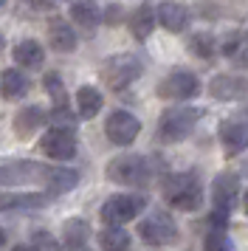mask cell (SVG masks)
Wrapping results in <instances>:
<instances>
[{
    "label": "cell",
    "mask_w": 248,
    "mask_h": 251,
    "mask_svg": "<svg viewBox=\"0 0 248 251\" xmlns=\"http://www.w3.org/2000/svg\"><path fill=\"white\" fill-rule=\"evenodd\" d=\"M164 198L172 209L180 212H195L200 209L203 192H200V181L195 172H175L164 181Z\"/></svg>",
    "instance_id": "obj_1"
},
{
    "label": "cell",
    "mask_w": 248,
    "mask_h": 251,
    "mask_svg": "<svg viewBox=\"0 0 248 251\" xmlns=\"http://www.w3.org/2000/svg\"><path fill=\"white\" fill-rule=\"evenodd\" d=\"M141 74H144V59L138 54H119V57L107 59V65L101 68V79L110 91H124Z\"/></svg>",
    "instance_id": "obj_2"
},
{
    "label": "cell",
    "mask_w": 248,
    "mask_h": 251,
    "mask_svg": "<svg viewBox=\"0 0 248 251\" xmlns=\"http://www.w3.org/2000/svg\"><path fill=\"white\" fill-rule=\"evenodd\" d=\"M107 178L124 186H144L152 178V164L144 155H116L107 164Z\"/></svg>",
    "instance_id": "obj_3"
},
{
    "label": "cell",
    "mask_w": 248,
    "mask_h": 251,
    "mask_svg": "<svg viewBox=\"0 0 248 251\" xmlns=\"http://www.w3.org/2000/svg\"><path fill=\"white\" fill-rule=\"evenodd\" d=\"M203 110H195V107H172L161 116V125H158V136L167 144H178L183 138L192 136V130L198 127V119H200Z\"/></svg>",
    "instance_id": "obj_4"
},
{
    "label": "cell",
    "mask_w": 248,
    "mask_h": 251,
    "mask_svg": "<svg viewBox=\"0 0 248 251\" xmlns=\"http://www.w3.org/2000/svg\"><path fill=\"white\" fill-rule=\"evenodd\" d=\"M144 206H147L144 195H113V198H107V201L101 203L99 215H101L104 223L122 226V223H127V220H133V217L141 215Z\"/></svg>",
    "instance_id": "obj_5"
},
{
    "label": "cell",
    "mask_w": 248,
    "mask_h": 251,
    "mask_svg": "<svg viewBox=\"0 0 248 251\" xmlns=\"http://www.w3.org/2000/svg\"><path fill=\"white\" fill-rule=\"evenodd\" d=\"M48 170L51 167H40L34 161H11V164H0V186H23V183H40L48 181Z\"/></svg>",
    "instance_id": "obj_6"
},
{
    "label": "cell",
    "mask_w": 248,
    "mask_h": 251,
    "mask_svg": "<svg viewBox=\"0 0 248 251\" xmlns=\"http://www.w3.org/2000/svg\"><path fill=\"white\" fill-rule=\"evenodd\" d=\"M138 133H141V122L133 113H127V110H113L107 116V122H104V136L116 147L133 144L135 138H138Z\"/></svg>",
    "instance_id": "obj_7"
},
{
    "label": "cell",
    "mask_w": 248,
    "mask_h": 251,
    "mask_svg": "<svg viewBox=\"0 0 248 251\" xmlns=\"http://www.w3.org/2000/svg\"><path fill=\"white\" fill-rule=\"evenodd\" d=\"M200 93V79L192 71H169L167 76L158 85V96L161 99H192Z\"/></svg>",
    "instance_id": "obj_8"
},
{
    "label": "cell",
    "mask_w": 248,
    "mask_h": 251,
    "mask_svg": "<svg viewBox=\"0 0 248 251\" xmlns=\"http://www.w3.org/2000/svg\"><path fill=\"white\" fill-rule=\"evenodd\" d=\"M138 234L144 243H152V246H167L178 237V228H175V220L167 215V212H149V215L138 223Z\"/></svg>",
    "instance_id": "obj_9"
},
{
    "label": "cell",
    "mask_w": 248,
    "mask_h": 251,
    "mask_svg": "<svg viewBox=\"0 0 248 251\" xmlns=\"http://www.w3.org/2000/svg\"><path fill=\"white\" fill-rule=\"evenodd\" d=\"M40 147L48 158L54 161H71L76 155V136H74V130H68V127H51L43 138H40Z\"/></svg>",
    "instance_id": "obj_10"
},
{
    "label": "cell",
    "mask_w": 248,
    "mask_h": 251,
    "mask_svg": "<svg viewBox=\"0 0 248 251\" xmlns=\"http://www.w3.org/2000/svg\"><path fill=\"white\" fill-rule=\"evenodd\" d=\"M217 136L223 141V150L228 155H237L248 147V119L246 116H228L220 122Z\"/></svg>",
    "instance_id": "obj_11"
},
{
    "label": "cell",
    "mask_w": 248,
    "mask_h": 251,
    "mask_svg": "<svg viewBox=\"0 0 248 251\" xmlns=\"http://www.w3.org/2000/svg\"><path fill=\"white\" fill-rule=\"evenodd\" d=\"M209 96H214L217 102H234L248 96V76L240 74H220L209 82Z\"/></svg>",
    "instance_id": "obj_12"
},
{
    "label": "cell",
    "mask_w": 248,
    "mask_h": 251,
    "mask_svg": "<svg viewBox=\"0 0 248 251\" xmlns=\"http://www.w3.org/2000/svg\"><path fill=\"white\" fill-rule=\"evenodd\" d=\"M212 201H214V209H223L231 215V209L237 206L240 201V181L237 175L225 172V175H217L212 183Z\"/></svg>",
    "instance_id": "obj_13"
},
{
    "label": "cell",
    "mask_w": 248,
    "mask_h": 251,
    "mask_svg": "<svg viewBox=\"0 0 248 251\" xmlns=\"http://www.w3.org/2000/svg\"><path fill=\"white\" fill-rule=\"evenodd\" d=\"M158 23L164 25L167 31L178 34V31H183V28L189 25V9H186L183 3H172V0H164V3L158 6Z\"/></svg>",
    "instance_id": "obj_14"
},
{
    "label": "cell",
    "mask_w": 248,
    "mask_h": 251,
    "mask_svg": "<svg viewBox=\"0 0 248 251\" xmlns=\"http://www.w3.org/2000/svg\"><path fill=\"white\" fill-rule=\"evenodd\" d=\"M48 43H51L54 51L68 54V51L76 48V34H74V28H71L62 17H54V20L48 23Z\"/></svg>",
    "instance_id": "obj_15"
},
{
    "label": "cell",
    "mask_w": 248,
    "mask_h": 251,
    "mask_svg": "<svg viewBox=\"0 0 248 251\" xmlns=\"http://www.w3.org/2000/svg\"><path fill=\"white\" fill-rule=\"evenodd\" d=\"M28 93V79L25 74H20L17 68H6L0 74V96L9 99V102H17Z\"/></svg>",
    "instance_id": "obj_16"
},
{
    "label": "cell",
    "mask_w": 248,
    "mask_h": 251,
    "mask_svg": "<svg viewBox=\"0 0 248 251\" xmlns=\"http://www.w3.org/2000/svg\"><path fill=\"white\" fill-rule=\"evenodd\" d=\"M48 203V195L37 192H17V195H0V212H28V209H40Z\"/></svg>",
    "instance_id": "obj_17"
},
{
    "label": "cell",
    "mask_w": 248,
    "mask_h": 251,
    "mask_svg": "<svg viewBox=\"0 0 248 251\" xmlns=\"http://www.w3.org/2000/svg\"><path fill=\"white\" fill-rule=\"evenodd\" d=\"M43 122H48V116H45L43 107H37V104L23 107L20 113H17V119H14V133H17L20 138H31L34 133L40 130Z\"/></svg>",
    "instance_id": "obj_18"
},
{
    "label": "cell",
    "mask_w": 248,
    "mask_h": 251,
    "mask_svg": "<svg viewBox=\"0 0 248 251\" xmlns=\"http://www.w3.org/2000/svg\"><path fill=\"white\" fill-rule=\"evenodd\" d=\"M71 20H74L79 28L93 31V28L101 23V12H99V6H96V0H74V6H71Z\"/></svg>",
    "instance_id": "obj_19"
},
{
    "label": "cell",
    "mask_w": 248,
    "mask_h": 251,
    "mask_svg": "<svg viewBox=\"0 0 248 251\" xmlns=\"http://www.w3.org/2000/svg\"><path fill=\"white\" fill-rule=\"evenodd\" d=\"M11 57H14V62L23 65V68H40V65L45 62V51H43L40 43L23 40V43H17V48L11 51Z\"/></svg>",
    "instance_id": "obj_20"
},
{
    "label": "cell",
    "mask_w": 248,
    "mask_h": 251,
    "mask_svg": "<svg viewBox=\"0 0 248 251\" xmlns=\"http://www.w3.org/2000/svg\"><path fill=\"white\" fill-rule=\"evenodd\" d=\"M158 12H152V6H138L133 14H130V31L138 43H144L147 37L152 34V25H155Z\"/></svg>",
    "instance_id": "obj_21"
},
{
    "label": "cell",
    "mask_w": 248,
    "mask_h": 251,
    "mask_svg": "<svg viewBox=\"0 0 248 251\" xmlns=\"http://www.w3.org/2000/svg\"><path fill=\"white\" fill-rule=\"evenodd\" d=\"M79 175L68 167H51L48 170V181H45V189L51 195H62V192H71L76 186Z\"/></svg>",
    "instance_id": "obj_22"
},
{
    "label": "cell",
    "mask_w": 248,
    "mask_h": 251,
    "mask_svg": "<svg viewBox=\"0 0 248 251\" xmlns=\"http://www.w3.org/2000/svg\"><path fill=\"white\" fill-rule=\"evenodd\" d=\"M90 240V226L88 220H82V217H74V220H68L65 228H62V243H65L68 249H85Z\"/></svg>",
    "instance_id": "obj_23"
},
{
    "label": "cell",
    "mask_w": 248,
    "mask_h": 251,
    "mask_svg": "<svg viewBox=\"0 0 248 251\" xmlns=\"http://www.w3.org/2000/svg\"><path fill=\"white\" fill-rule=\"evenodd\" d=\"M76 104H79V116H82V119H93V116L101 110L104 96H101L93 85H85V88H79V93H76Z\"/></svg>",
    "instance_id": "obj_24"
},
{
    "label": "cell",
    "mask_w": 248,
    "mask_h": 251,
    "mask_svg": "<svg viewBox=\"0 0 248 251\" xmlns=\"http://www.w3.org/2000/svg\"><path fill=\"white\" fill-rule=\"evenodd\" d=\"M99 246L101 249H113V251L130 249V231H124V228L116 226V223H107V226L99 231Z\"/></svg>",
    "instance_id": "obj_25"
},
{
    "label": "cell",
    "mask_w": 248,
    "mask_h": 251,
    "mask_svg": "<svg viewBox=\"0 0 248 251\" xmlns=\"http://www.w3.org/2000/svg\"><path fill=\"white\" fill-rule=\"evenodd\" d=\"M189 51L195 54V57H200V59H212L214 51H217V43H214L212 34L200 31V34H195V37L189 40Z\"/></svg>",
    "instance_id": "obj_26"
},
{
    "label": "cell",
    "mask_w": 248,
    "mask_h": 251,
    "mask_svg": "<svg viewBox=\"0 0 248 251\" xmlns=\"http://www.w3.org/2000/svg\"><path fill=\"white\" fill-rule=\"evenodd\" d=\"M45 91L51 93V99H54L56 107H59V104H68L65 85H62V79H59L56 74H48V76H45Z\"/></svg>",
    "instance_id": "obj_27"
},
{
    "label": "cell",
    "mask_w": 248,
    "mask_h": 251,
    "mask_svg": "<svg viewBox=\"0 0 248 251\" xmlns=\"http://www.w3.org/2000/svg\"><path fill=\"white\" fill-rule=\"evenodd\" d=\"M203 246H206V251H220V249L228 251V249H234V243L225 237V228H212V231L206 234V243H203Z\"/></svg>",
    "instance_id": "obj_28"
},
{
    "label": "cell",
    "mask_w": 248,
    "mask_h": 251,
    "mask_svg": "<svg viewBox=\"0 0 248 251\" xmlns=\"http://www.w3.org/2000/svg\"><path fill=\"white\" fill-rule=\"evenodd\" d=\"M48 122L56 125V127H68V130H74V127H76V119H74V113H71V107H68V104H59V107L54 104V110H51V119H48Z\"/></svg>",
    "instance_id": "obj_29"
},
{
    "label": "cell",
    "mask_w": 248,
    "mask_h": 251,
    "mask_svg": "<svg viewBox=\"0 0 248 251\" xmlns=\"http://www.w3.org/2000/svg\"><path fill=\"white\" fill-rule=\"evenodd\" d=\"M31 246H43V249H59V243H56L54 237H48L45 231H37V234H34Z\"/></svg>",
    "instance_id": "obj_30"
},
{
    "label": "cell",
    "mask_w": 248,
    "mask_h": 251,
    "mask_svg": "<svg viewBox=\"0 0 248 251\" xmlns=\"http://www.w3.org/2000/svg\"><path fill=\"white\" fill-rule=\"evenodd\" d=\"M231 59H234V65H243V68H246L248 65V40L237 46V51L231 54Z\"/></svg>",
    "instance_id": "obj_31"
},
{
    "label": "cell",
    "mask_w": 248,
    "mask_h": 251,
    "mask_svg": "<svg viewBox=\"0 0 248 251\" xmlns=\"http://www.w3.org/2000/svg\"><path fill=\"white\" fill-rule=\"evenodd\" d=\"M6 246V231H3V226H0V249Z\"/></svg>",
    "instance_id": "obj_32"
},
{
    "label": "cell",
    "mask_w": 248,
    "mask_h": 251,
    "mask_svg": "<svg viewBox=\"0 0 248 251\" xmlns=\"http://www.w3.org/2000/svg\"><path fill=\"white\" fill-rule=\"evenodd\" d=\"M243 203H246V212H248V189H246V195H243Z\"/></svg>",
    "instance_id": "obj_33"
},
{
    "label": "cell",
    "mask_w": 248,
    "mask_h": 251,
    "mask_svg": "<svg viewBox=\"0 0 248 251\" xmlns=\"http://www.w3.org/2000/svg\"><path fill=\"white\" fill-rule=\"evenodd\" d=\"M3 46H6V40H3V37H0V51H3Z\"/></svg>",
    "instance_id": "obj_34"
},
{
    "label": "cell",
    "mask_w": 248,
    "mask_h": 251,
    "mask_svg": "<svg viewBox=\"0 0 248 251\" xmlns=\"http://www.w3.org/2000/svg\"><path fill=\"white\" fill-rule=\"evenodd\" d=\"M3 3H6V0H0V6H3Z\"/></svg>",
    "instance_id": "obj_35"
}]
</instances>
